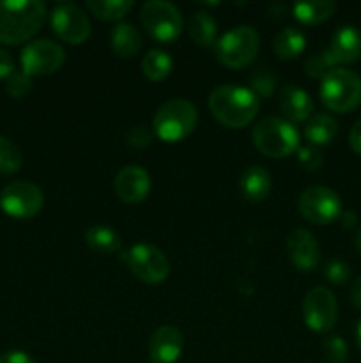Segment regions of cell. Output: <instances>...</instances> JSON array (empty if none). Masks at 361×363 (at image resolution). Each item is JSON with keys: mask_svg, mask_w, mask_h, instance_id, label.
<instances>
[{"mask_svg": "<svg viewBox=\"0 0 361 363\" xmlns=\"http://www.w3.org/2000/svg\"><path fill=\"white\" fill-rule=\"evenodd\" d=\"M251 140L269 158H287L299 149V133L292 123L280 117H265L251 131Z\"/></svg>", "mask_w": 361, "mask_h": 363, "instance_id": "5", "label": "cell"}, {"mask_svg": "<svg viewBox=\"0 0 361 363\" xmlns=\"http://www.w3.org/2000/svg\"><path fill=\"white\" fill-rule=\"evenodd\" d=\"M30 89H32L30 77H27L23 71H14L6 82V92L14 99L23 98L25 94H28Z\"/></svg>", "mask_w": 361, "mask_h": 363, "instance_id": "32", "label": "cell"}, {"mask_svg": "<svg viewBox=\"0 0 361 363\" xmlns=\"http://www.w3.org/2000/svg\"><path fill=\"white\" fill-rule=\"evenodd\" d=\"M319 96L331 112H350L361 105V77L345 67H335L321 80Z\"/></svg>", "mask_w": 361, "mask_h": 363, "instance_id": "3", "label": "cell"}, {"mask_svg": "<svg viewBox=\"0 0 361 363\" xmlns=\"http://www.w3.org/2000/svg\"><path fill=\"white\" fill-rule=\"evenodd\" d=\"M329 53L338 64H353L361 57V30L353 25H343L333 34Z\"/></svg>", "mask_w": 361, "mask_h": 363, "instance_id": "17", "label": "cell"}, {"mask_svg": "<svg viewBox=\"0 0 361 363\" xmlns=\"http://www.w3.org/2000/svg\"><path fill=\"white\" fill-rule=\"evenodd\" d=\"M278 105L289 123H303L310 119L314 112L311 96L297 85H283L280 91Z\"/></svg>", "mask_w": 361, "mask_h": 363, "instance_id": "18", "label": "cell"}, {"mask_svg": "<svg viewBox=\"0 0 361 363\" xmlns=\"http://www.w3.org/2000/svg\"><path fill=\"white\" fill-rule=\"evenodd\" d=\"M299 213L315 225H329L342 215V201L335 190L328 186H311L301 194Z\"/></svg>", "mask_w": 361, "mask_h": 363, "instance_id": "9", "label": "cell"}, {"mask_svg": "<svg viewBox=\"0 0 361 363\" xmlns=\"http://www.w3.org/2000/svg\"><path fill=\"white\" fill-rule=\"evenodd\" d=\"M275 53L282 60L297 59L304 52L306 46V38L299 28L287 27L282 32H278L275 38Z\"/></svg>", "mask_w": 361, "mask_h": 363, "instance_id": "24", "label": "cell"}, {"mask_svg": "<svg viewBox=\"0 0 361 363\" xmlns=\"http://www.w3.org/2000/svg\"><path fill=\"white\" fill-rule=\"evenodd\" d=\"M120 261L138 280L149 286H158L163 280H166L170 273L168 259L154 245H133L120 254Z\"/></svg>", "mask_w": 361, "mask_h": 363, "instance_id": "7", "label": "cell"}, {"mask_svg": "<svg viewBox=\"0 0 361 363\" xmlns=\"http://www.w3.org/2000/svg\"><path fill=\"white\" fill-rule=\"evenodd\" d=\"M46 20L39 0H0V43L20 45L34 38Z\"/></svg>", "mask_w": 361, "mask_h": 363, "instance_id": "2", "label": "cell"}, {"mask_svg": "<svg viewBox=\"0 0 361 363\" xmlns=\"http://www.w3.org/2000/svg\"><path fill=\"white\" fill-rule=\"evenodd\" d=\"M13 73H14L13 57H11L6 50L0 48V80H2V78H6L7 80Z\"/></svg>", "mask_w": 361, "mask_h": 363, "instance_id": "37", "label": "cell"}, {"mask_svg": "<svg viewBox=\"0 0 361 363\" xmlns=\"http://www.w3.org/2000/svg\"><path fill=\"white\" fill-rule=\"evenodd\" d=\"M336 11V2L333 0H308V2H296L292 6V13L297 21L303 25H319L329 20Z\"/></svg>", "mask_w": 361, "mask_h": 363, "instance_id": "23", "label": "cell"}, {"mask_svg": "<svg viewBox=\"0 0 361 363\" xmlns=\"http://www.w3.org/2000/svg\"><path fill=\"white\" fill-rule=\"evenodd\" d=\"M85 241L88 248L99 255L117 254L122 248V240L119 234L108 225H92L85 233Z\"/></svg>", "mask_w": 361, "mask_h": 363, "instance_id": "22", "label": "cell"}, {"mask_svg": "<svg viewBox=\"0 0 361 363\" xmlns=\"http://www.w3.org/2000/svg\"><path fill=\"white\" fill-rule=\"evenodd\" d=\"M324 277L333 284V286H343L350 280V268L347 262L343 261H333L326 262L324 266Z\"/></svg>", "mask_w": 361, "mask_h": 363, "instance_id": "33", "label": "cell"}, {"mask_svg": "<svg viewBox=\"0 0 361 363\" xmlns=\"http://www.w3.org/2000/svg\"><path fill=\"white\" fill-rule=\"evenodd\" d=\"M335 67L338 66H336L335 59H333L328 48L322 50V52L314 53V55L308 57L306 62H304V69H306L308 77L319 78V80H322V78H324L329 71L335 69Z\"/></svg>", "mask_w": 361, "mask_h": 363, "instance_id": "29", "label": "cell"}, {"mask_svg": "<svg viewBox=\"0 0 361 363\" xmlns=\"http://www.w3.org/2000/svg\"><path fill=\"white\" fill-rule=\"evenodd\" d=\"M21 71L27 77H46L62 67L64 48L50 39H35L21 50Z\"/></svg>", "mask_w": 361, "mask_h": 363, "instance_id": "10", "label": "cell"}, {"mask_svg": "<svg viewBox=\"0 0 361 363\" xmlns=\"http://www.w3.org/2000/svg\"><path fill=\"white\" fill-rule=\"evenodd\" d=\"M152 142V131L151 128L145 124H138V126H131L126 131V144L133 149H145Z\"/></svg>", "mask_w": 361, "mask_h": 363, "instance_id": "35", "label": "cell"}, {"mask_svg": "<svg viewBox=\"0 0 361 363\" xmlns=\"http://www.w3.org/2000/svg\"><path fill=\"white\" fill-rule=\"evenodd\" d=\"M271 174L262 165H251L244 170L239 181V190L248 202H262L271 191Z\"/></svg>", "mask_w": 361, "mask_h": 363, "instance_id": "19", "label": "cell"}, {"mask_svg": "<svg viewBox=\"0 0 361 363\" xmlns=\"http://www.w3.org/2000/svg\"><path fill=\"white\" fill-rule=\"evenodd\" d=\"M297 162L303 167L304 170H319L324 163V158H322V152L319 151V147H314V145H299L297 149Z\"/></svg>", "mask_w": 361, "mask_h": 363, "instance_id": "34", "label": "cell"}, {"mask_svg": "<svg viewBox=\"0 0 361 363\" xmlns=\"http://www.w3.org/2000/svg\"><path fill=\"white\" fill-rule=\"evenodd\" d=\"M45 204L41 188L30 181H16L7 184L0 194V208L13 218H32L38 215Z\"/></svg>", "mask_w": 361, "mask_h": 363, "instance_id": "11", "label": "cell"}, {"mask_svg": "<svg viewBox=\"0 0 361 363\" xmlns=\"http://www.w3.org/2000/svg\"><path fill=\"white\" fill-rule=\"evenodd\" d=\"M23 163L20 147L9 138L0 135V174H14Z\"/></svg>", "mask_w": 361, "mask_h": 363, "instance_id": "28", "label": "cell"}, {"mask_svg": "<svg viewBox=\"0 0 361 363\" xmlns=\"http://www.w3.org/2000/svg\"><path fill=\"white\" fill-rule=\"evenodd\" d=\"M250 91H253L257 98L260 99V96L268 98V96L273 94L276 87V80L269 69H258L250 77Z\"/></svg>", "mask_w": 361, "mask_h": 363, "instance_id": "31", "label": "cell"}, {"mask_svg": "<svg viewBox=\"0 0 361 363\" xmlns=\"http://www.w3.org/2000/svg\"><path fill=\"white\" fill-rule=\"evenodd\" d=\"M140 21L145 32L159 43H173L183 32V14L165 0L145 2L140 9Z\"/></svg>", "mask_w": 361, "mask_h": 363, "instance_id": "8", "label": "cell"}, {"mask_svg": "<svg viewBox=\"0 0 361 363\" xmlns=\"http://www.w3.org/2000/svg\"><path fill=\"white\" fill-rule=\"evenodd\" d=\"M287 254L299 272H314L321 261V250L314 234L306 229H294L287 236Z\"/></svg>", "mask_w": 361, "mask_h": 363, "instance_id": "14", "label": "cell"}, {"mask_svg": "<svg viewBox=\"0 0 361 363\" xmlns=\"http://www.w3.org/2000/svg\"><path fill=\"white\" fill-rule=\"evenodd\" d=\"M50 25L53 32L69 45H81L91 35V21L87 14L71 2L55 4L50 13Z\"/></svg>", "mask_w": 361, "mask_h": 363, "instance_id": "13", "label": "cell"}, {"mask_svg": "<svg viewBox=\"0 0 361 363\" xmlns=\"http://www.w3.org/2000/svg\"><path fill=\"white\" fill-rule=\"evenodd\" d=\"M198 123V112L188 99H170L163 103L152 121L156 137L163 142H179L193 133Z\"/></svg>", "mask_w": 361, "mask_h": 363, "instance_id": "4", "label": "cell"}, {"mask_svg": "<svg viewBox=\"0 0 361 363\" xmlns=\"http://www.w3.org/2000/svg\"><path fill=\"white\" fill-rule=\"evenodd\" d=\"M349 145L356 155L361 156V119H357L353 124L349 131Z\"/></svg>", "mask_w": 361, "mask_h": 363, "instance_id": "38", "label": "cell"}, {"mask_svg": "<svg viewBox=\"0 0 361 363\" xmlns=\"http://www.w3.org/2000/svg\"><path fill=\"white\" fill-rule=\"evenodd\" d=\"M354 247H356V250L361 254V227H360V229H357L356 238H354Z\"/></svg>", "mask_w": 361, "mask_h": 363, "instance_id": "41", "label": "cell"}, {"mask_svg": "<svg viewBox=\"0 0 361 363\" xmlns=\"http://www.w3.org/2000/svg\"><path fill=\"white\" fill-rule=\"evenodd\" d=\"M340 222H342V227H345V229H353V227H356L357 223V215L354 211H342V215H340Z\"/></svg>", "mask_w": 361, "mask_h": 363, "instance_id": "40", "label": "cell"}, {"mask_svg": "<svg viewBox=\"0 0 361 363\" xmlns=\"http://www.w3.org/2000/svg\"><path fill=\"white\" fill-rule=\"evenodd\" d=\"M188 30H190V38L197 45L209 46L216 41L218 25H216V20L211 14L198 11V13L191 14L190 21H188Z\"/></svg>", "mask_w": 361, "mask_h": 363, "instance_id": "25", "label": "cell"}, {"mask_svg": "<svg viewBox=\"0 0 361 363\" xmlns=\"http://www.w3.org/2000/svg\"><path fill=\"white\" fill-rule=\"evenodd\" d=\"M115 194L126 204H140L151 191V176L144 167L127 165L115 177Z\"/></svg>", "mask_w": 361, "mask_h": 363, "instance_id": "15", "label": "cell"}, {"mask_svg": "<svg viewBox=\"0 0 361 363\" xmlns=\"http://www.w3.org/2000/svg\"><path fill=\"white\" fill-rule=\"evenodd\" d=\"M113 52L122 59H131L142 50V35L131 23H117L110 34Z\"/></svg>", "mask_w": 361, "mask_h": 363, "instance_id": "21", "label": "cell"}, {"mask_svg": "<svg viewBox=\"0 0 361 363\" xmlns=\"http://www.w3.org/2000/svg\"><path fill=\"white\" fill-rule=\"evenodd\" d=\"M0 363H35L34 358L28 357L23 351H6L0 354Z\"/></svg>", "mask_w": 361, "mask_h": 363, "instance_id": "36", "label": "cell"}, {"mask_svg": "<svg viewBox=\"0 0 361 363\" xmlns=\"http://www.w3.org/2000/svg\"><path fill=\"white\" fill-rule=\"evenodd\" d=\"M350 301H353L354 307L361 311V277H357L350 286Z\"/></svg>", "mask_w": 361, "mask_h": 363, "instance_id": "39", "label": "cell"}, {"mask_svg": "<svg viewBox=\"0 0 361 363\" xmlns=\"http://www.w3.org/2000/svg\"><path fill=\"white\" fill-rule=\"evenodd\" d=\"M356 344H357V347H360V351H361V319H360V323H357V326H356Z\"/></svg>", "mask_w": 361, "mask_h": 363, "instance_id": "42", "label": "cell"}, {"mask_svg": "<svg viewBox=\"0 0 361 363\" xmlns=\"http://www.w3.org/2000/svg\"><path fill=\"white\" fill-rule=\"evenodd\" d=\"M322 354L329 363H345L349 357V347L342 337L331 335L322 342Z\"/></svg>", "mask_w": 361, "mask_h": 363, "instance_id": "30", "label": "cell"}, {"mask_svg": "<svg viewBox=\"0 0 361 363\" xmlns=\"http://www.w3.org/2000/svg\"><path fill=\"white\" fill-rule=\"evenodd\" d=\"M304 325L317 333L331 332L338 319V305L335 294L326 287L308 291L303 301Z\"/></svg>", "mask_w": 361, "mask_h": 363, "instance_id": "12", "label": "cell"}, {"mask_svg": "<svg viewBox=\"0 0 361 363\" xmlns=\"http://www.w3.org/2000/svg\"><path fill=\"white\" fill-rule=\"evenodd\" d=\"M338 123L329 113H314L304 126V137L314 147H322L335 140Z\"/></svg>", "mask_w": 361, "mask_h": 363, "instance_id": "20", "label": "cell"}, {"mask_svg": "<svg viewBox=\"0 0 361 363\" xmlns=\"http://www.w3.org/2000/svg\"><path fill=\"white\" fill-rule=\"evenodd\" d=\"M184 337L176 326H159L149 339V360L152 363H176L183 354Z\"/></svg>", "mask_w": 361, "mask_h": 363, "instance_id": "16", "label": "cell"}, {"mask_svg": "<svg viewBox=\"0 0 361 363\" xmlns=\"http://www.w3.org/2000/svg\"><path fill=\"white\" fill-rule=\"evenodd\" d=\"M173 60L170 57V53L163 52V50H151L147 52V55L142 60V71H144L145 77L151 82H161L172 73Z\"/></svg>", "mask_w": 361, "mask_h": 363, "instance_id": "26", "label": "cell"}, {"mask_svg": "<svg viewBox=\"0 0 361 363\" xmlns=\"http://www.w3.org/2000/svg\"><path fill=\"white\" fill-rule=\"evenodd\" d=\"M87 9L103 21H117L126 16L134 4L131 0H88Z\"/></svg>", "mask_w": 361, "mask_h": 363, "instance_id": "27", "label": "cell"}, {"mask_svg": "<svg viewBox=\"0 0 361 363\" xmlns=\"http://www.w3.org/2000/svg\"><path fill=\"white\" fill-rule=\"evenodd\" d=\"M207 105L219 124L239 130L255 119L260 108V99L248 87L219 85L209 94Z\"/></svg>", "mask_w": 361, "mask_h": 363, "instance_id": "1", "label": "cell"}, {"mask_svg": "<svg viewBox=\"0 0 361 363\" xmlns=\"http://www.w3.org/2000/svg\"><path fill=\"white\" fill-rule=\"evenodd\" d=\"M258 50H260V38L257 30L248 25H241L225 32L214 46L219 64L229 69H243L250 66L258 55Z\"/></svg>", "mask_w": 361, "mask_h": 363, "instance_id": "6", "label": "cell"}]
</instances>
